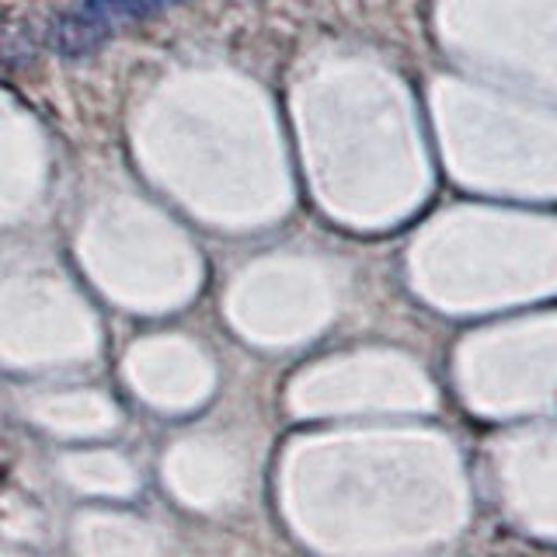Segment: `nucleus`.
<instances>
[{"mask_svg":"<svg viewBox=\"0 0 557 557\" xmlns=\"http://www.w3.org/2000/svg\"><path fill=\"white\" fill-rule=\"evenodd\" d=\"M171 4H182V0H77L60 17L52 46L63 60H84L109 42L119 28L161 14Z\"/></svg>","mask_w":557,"mask_h":557,"instance_id":"obj_1","label":"nucleus"}]
</instances>
